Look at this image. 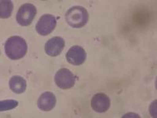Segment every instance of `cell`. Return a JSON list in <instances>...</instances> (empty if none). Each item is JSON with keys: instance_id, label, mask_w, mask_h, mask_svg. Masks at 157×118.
Returning a JSON list of instances; mask_svg holds the SVG:
<instances>
[{"instance_id": "3957f363", "label": "cell", "mask_w": 157, "mask_h": 118, "mask_svg": "<svg viewBox=\"0 0 157 118\" xmlns=\"http://www.w3.org/2000/svg\"><path fill=\"white\" fill-rule=\"evenodd\" d=\"M36 13H37V10L33 4H23L17 13V22L21 26H29L33 22Z\"/></svg>"}, {"instance_id": "ba28073f", "label": "cell", "mask_w": 157, "mask_h": 118, "mask_svg": "<svg viewBox=\"0 0 157 118\" xmlns=\"http://www.w3.org/2000/svg\"><path fill=\"white\" fill-rule=\"evenodd\" d=\"M64 40L63 38L55 36L50 39L45 44V51L51 57H56L62 52L64 47Z\"/></svg>"}, {"instance_id": "8992f818", "label": "cell", "mask_w": 157, "mask_h": 118, "mask_svg": "<svg viewBox=\"0 0 157 118\" xmlns=\"http://www.w3.org/2000/svg\"><path fill=\"white\" fill-rule=\"evenodd\" d=\"M86 53L80 46L75 45L71 47L66 54V59L68 63L73 65H80L86 61Z\"/></svg>"}, {"instance_id": "9c48e42d", "label": "cell", "mask_w": 157, "mask_h": 118, "mask_svg": "<svg viewBox=\"0 0 157 118\" xmlns=\"http://www.w3.org/2000/svg\"><path fill=\"white\" fill-rule=\"evenodd\" d=\"M56 97L54 93L46 91L39 96L37 101V106L43 111H50L56 106Z\"/></svg>"}, {"instance_id": "30bf717a", "label": "cell", "mask_w": 157, "mask_h": 118, "mask_svg": "<svg viewBox=\"0 0 157 118\" xmlns=\"http://www.w3.org/2000/svg\"><path fill=\"white\" fill-rule=\"evenodd\" d=\"M10 88L16 94L24 93L27 88L26 81L22 77L20 76H13L10 78L9 82Z\"/></svg>"}, {"instance_id": "6da1fadb", "label": "cell", "mask_w": 157, "mask_h": 118, "mask_svg": "<svg viewBox=\"0 0 157 118\" xmlns=\"http://www.w3.org/2000/svg\"><path fill=\"white\" fill-rule=\"evenodd\" d=\"M5 53L11 60H19L27 53L28 45L25 39L21 36H13L10 37L4 44Z\"/></svg>"}, {"instance_id": "7c38bea8", "label": "cell", "mask_w": 157, "mask_h": 118, "mask_svg": "<svg viewBox=\"0 0 157 118\" xmlns=\"http://www.w3.org/2000/svg\"><path fill=\"white\" fill-rule=\"evenodd\" d=\"M18 106V102L15 100H3L0 102V111H6L14 109Z\"/></svg>"}, {"instance_id": "52a82bcc", "label": "cell", "mask_w": 157, "mask_h": 118, "mask_svg": "<svg viewBox=\"0 0 157 118\" xmlns=\"http://www.w3.org/2000/svg\"><path fill=\"white\" fill-rule=\"evenodd\" d=\"M90 105L95 112L105 113L110 108V98L107 95L104 93L96 94L91 99Z\"/></svg>"}, {"instance_id": "8fae6325", "label": "cell", "mask_w": 157, "mask_h": 118, "mask_svg": "<svg viewBox=\"0 0 157 118\" xmlns=\"http://www.w3.org/2000/svg\"><path fill=\"white\" fill-rule=\"evenodd\" d=\"M13 10V4L10 0H1L0 2V17L6 19L11 16Z\"/></svg>"}, {"instance_id": "7a4b0ae2", "label": "cell", "mask_w": 157, "mask_h": 118, "mask_svg": "<svg viewBox=\"0 0 157 118\" xmlns=\"http://www.w3.org/2000/svg\"><path fill=\"white\" fill-rule=\"evenodd\" d=\"M65 20L71 27L79 29L86 25L89 20V14L84 7L80 6H75L67 11Z\"/></svg>"}, {"instance_id": "277c9868", "label": "cell", "mask_w": 157, "mask_h": 118, "mask_svg": "<svg viewBox=\"0 0 157 118\" xmlns=\"http://www.w3.org/2000/svg\"><path fill=\"white\" fill-rule=\"evenodd\" d=\"M54 81L61 89H69L75 85V77L68 69H61L55 74Z\"/></svg>"}, {"instance_id": "5b68a950", "label": "cell", "mask_w": 157, "mask_h": 118, "mask_svg": "<svg viewBox=\"0 0 157 118\" xmlns=\"http://www.w3.org/2000/svg\"><path fill=\"white\" fill-rule=\"evenodd\" d=\"M56 25L57 20L54 15L44 14L39 18L36 24V32L41 36H47L54 30Z\"/></svg>"}]
</instances>
